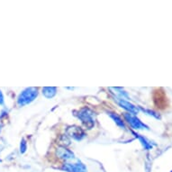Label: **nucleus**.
<instances>
[{
	"instance_id": "nucleus-1",
	"label": "nucleus",
	"mask_w": 172,
	"mask_h": 172,
	"mask_svg": "<svg viewBox=\"0 0 172 172\" xmlns=\"http://www.w3.org/2000/svg\"><path fill=\"white\" fill-rule=\"evenodd\" d=\"M38 97V88L36 87H27L19 94L17 98V105L22 107L29 105Z\"/></svg>"
},
{
	"instance_id": "nucleus-2",
	"label": "nucleus",
	"mask_w": 172,
	"mask_h": 172,
	"mask_svg": "<svg viewBox=\"0 0 172 172\" xmlns=\"http://www.w3.org/2000/svg\"><path fill=\"white\" fill-rule=\"evenodd\" d=\"M79 119L81 120V122L86 125L87 127L89 129L92 128L95 125V113L91 109L87 107L81 108L77 114Z\"/></svg>"
},
{
	"instance_id": "nucleus-3",
	"label": "nucleus",
	"mask_w": 172,
	"mask_h": 172,
	"mask_svg": "<svg viewBox=\"0 0 172 172\" xmlns=\"http://www.w3.org/2000/svg\"><path fill=\"white\" fill-rule=\"evenodd\" d=\"M61 169L67 172H87L85 164L80 160H78L76 163H64Z\"/></svg>"
},
{
	"instance_id": "nucleus-4",
	"label": "nucleus",
	"mask_w": 172,
	"mask_h": 172,
	"mask_svg": "<svg viewBox=\"0 0 172 172\" xmlns=\"http://www.w3.org/2000/svg\"><path fill=\"white\" fill-rule=\"evenodd\" d=\"M67 133L71 138H73L76 141H81L83 138H85V136H86L84 131L78 126L70 127L67 130Z\"/></svg>"
},
{
	"instance_id": "nucleus-5",
	"label": "nucleus",
	"mask_w": 172,
	"mask_h": 172,
	"mask_svg": "<svg viewBox=\"0 0 172 172\" xmlns=\"http://www.w3.org/2000/svg\"><path fill=\"white\" fill-rule=\"evenodd\" d=\"M56 154L57 156L61 160H70L75 159V155L72 152L71 150H70L68 149H67L64 146H60L58 147L57 150H56Z\"/></svg>"
},
{
	"instance_id": "nucleus-6",
	"label": "nucleus",
	"mask_w": 172,
	"mask_h": 172,
	"mask_svg": "<svg viewBox=\"0 0 172 172\" xmlns=\"http://www.w3.org/2000/svg\"><path fill=\"white\" fill-rule=\"evenodd\" d=\"M114 100L122 108H125V110H127V111L133 113V114H135L138 112V110H137V108L134 106L130 104V102L125 100L123 98H114Z\"/></svg>"
},
{
	"instance_id": "nucleus-7",
	"label": "nucleus",
	"mask_w": 172,
	"mask_h": 172,
	"mask_svg": "<svg viewBox=\"0 0 172 172\" xmlns=\"http://www.w3.org/2000/svg\"><path fill=\"white\" fill-rule=\"evenodd\" d=\"M125 118L127 120V122L131 125V126L133 127L134 129H139L142 125V123L137 119L135 116L132 115L131 114H125Z\"/></svg>"
},
{
	"instance_id": "nucleus-8",
	"label": "nucleus",
	"mask_w": 172,
	"mask_h": 172,
	"mask_svg": "<svg viewBox=\"0 0 172 172\" xmlns=\"http://www.w3.org/2000/svg\"><path fill=\"white\" fill-rule=\"evenodd\" d=\"M43 95L48 99H51L54 98L57 94V88L54 87H44L42 89Z\"/></svg>"
},
{
	"instance_id": "nucleus-9",
	"label": "nucleus",
	"mask_w": 172,
	"mask_h": 172,
	"mask_svg": "<svg viewBox=\"0 0 172 172\" xmlns=\"http://www.w3.org/2000/svg\"><path fill=\"white\" fill-rule=\"evenodd\" d=\"M108 114H109L110 117H111L114 121V123L119 127H121L122 129H125V123H123V119H122V117H121L120 115H118L117 114H114V113H108Z\"/></svg>"
},
{
	"instance_id": "nucleus-10",
	"label": "nucleus",
	"mask_w": 172,
	"mask_h": 172,
	"mask_svg": "<svg viewBox=\"0 0 172 172\" xmlns=\"http://www.w3.org/2000/svg\"><path fill=\"white\" fill-rule=\"evenodd\" d=\"M27 150V142L25 139H22L21 142H20V153L24 154L26 152Z\"/></svg>"
},
{
	"instance_id": "nucleus-11",
	"label": "nucleus",
	"mask_w": 172,
	"mask_h": 172,
	"mask_svg": "<svg viewBox=\"0 0 172 172\" xmlns=\"http://www.w3.org/2000/svg\"><path fill=\"white\" fill-rule=\"evenodd\" d=\"M5 105V98H4V95L2 91L0 90V106H4Z\"/></svg>"
},
{
	"instance_id": "nucleus-12",
	"label": "nucleus",
	"mask_w": 172,
	"mask_h": 172,
	"mask_svg": "<svg viewBox=\"0 0 172 172\" xmlns=\"http://www.w3.org/2000/svg\"><path fill=\"white\" fill-rule=\"evenodd\" d=\"M0 132H1V126H0Z\"/></svg>"
},
{
	"instance_id": "nucleus-13",
	"label": "nucleus",
	"mask_w": 172,
	"mask_h": 172,
	"mask_svg": "<svg viewBox=\"0 0 172 172\" xmlns=\"http://www.w3.org/2000/svg\"><path fill=\"white\" fill-rule=\"evenodd\" d=\"M0 162H2V160H1V159H0Z\"/></svg>"
}]
</instances>
